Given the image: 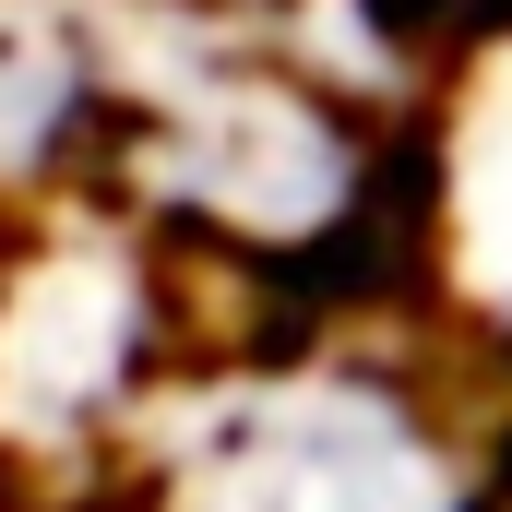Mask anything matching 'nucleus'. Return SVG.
Here are the masks:
<instances>
[{"mask_svg":"<svg viewBox=\"0 0 512 512\" xmlns=\"http://www.w3.org/2000/svg\"><path fill=\"white\" fill-rule=\"evenodd\" d=\"M143 512H501V465L441 417L429 370L310 346L179 382L143 441Z\"/></svg>","mask_w":512,"mask_h":512,"instance_id":"1","label":"nucleus"},{"mask_svg":"<svg viewBox=\"0 0 512 512\" xmlns=\"http://www.w3.org/2000/svg\"><path fill=\"white\" fill-rule=\"evenodd\" d=\"M131 72L96 24L12 0L0 12V203H72L96 167H120Z\"/></svg>","mask_w":512,"mask_h":512,"instance_id":"4","label":"nucleus"},{"mask_svg":"<svg viewBox=\"0 0 512 512\" xmlns=\"http://www.w3.org/2000/svg\"><path fill=\"white\" fill-rule=\"evenodd\" d=\"M179 334H167V274L143 227L108 215H48L0 262V441L36 465H84L108 441H143L167 405Z\"/></svg>","mask_w":512,"mask_h":512,"instance_id":"3","label":"nucleus"},{"mask_svg":"<svg viewBox=\"0 0 512 512\" xmlns=\"http://www.w3.org/2000/svg\"><path fill=\"white\" fill-rule=\"evenodd\" d=\"M120 191L155 227H191L239 251L262 286H298V262L346 251L382 203L370 131L334 84L286 60H191V72H131V131H120Z\"/></svg>","mask_w":512,"mask_h":512,"instance_id":"2","label":"nucleus"}]
</instances>
